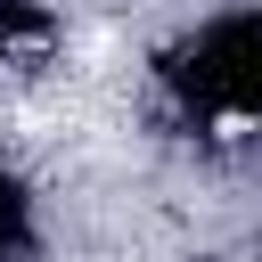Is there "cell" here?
Instances as JSON below:
<instances>
[{"label": "cell", "mask_w": 262, "mask_h": 262, "mask_svg": "<svg viewBox=\"0 0 262 262\" xmlns=\"http://www.w3.org/2000/svg\"><path fill=\"white\" fill-rule=\"evenodd\" d=\"M156 115L196 147L262 139V0H205L147 49Z\"/></svg>", "instance_id": "cell-1"}, {"label": "cell", "mask_w": 262, "mask_h": 262, "mask_svg": "<svg viewBox=\"0 0 262 262\" xmlns=\"http://www.w3.org/2000/svg\"><path fill=\"white\" fill-rule=\"evenodd\" d=\"M254 262H262V254H254Z\"/></svg>", "instance_id": "cell-2"}]
</instances>
